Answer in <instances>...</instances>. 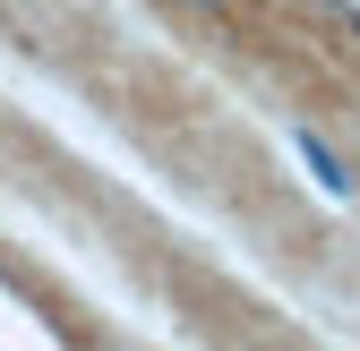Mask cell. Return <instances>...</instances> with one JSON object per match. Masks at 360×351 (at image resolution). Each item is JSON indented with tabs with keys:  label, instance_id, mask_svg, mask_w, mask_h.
I'll return each mask as SVG.
<instances>
[{
	"label": "cell",
	"instance_id": "3957f363",
	"mask_svg": "<svg viewBox=\"0 0 360 351\" xmlns=\"http://www.w3.org/2000/svg\"><path fill=\"white\" fill-rule=\"evenodd\" d=\"M180 9H223V0H180Z\"/></svg>",
	"mask_w": 360,
	"mask_h": 351
},
{
	"label": "cell",
	"instance_id": "6da1fadb",
	"mask_svg": "<svg viewBox=\"0 0 360 351\" xmlns=\"http://www.w3.org/2000/svg\"><path fill=\"white\" fill-rule=\"evenodd\" d=\"M292 154H300V171H309V180H318V189H326L335 206H343V197L360 189V180H352V163H343V154H335V146L318 138V128H292Z\"/></svg>",
	"mask_w": 360,
	"mask_h": 351
},
{
	"label": "cell",
	"instance_id": "7a4b0ae2",
	"mask_svg": "<svg viewBox=\"0 0 360 351\" xmlns=\"http://www.w3.org/2000/svg\"><path fill=\"white\" fill-rule=\"evenodd\" d=\"M309 9H326V18H335L352 43H360V0H309Z\"/></svg>",
	"mask_w": 360,
	"mask_h": 351
}]
</instances>
